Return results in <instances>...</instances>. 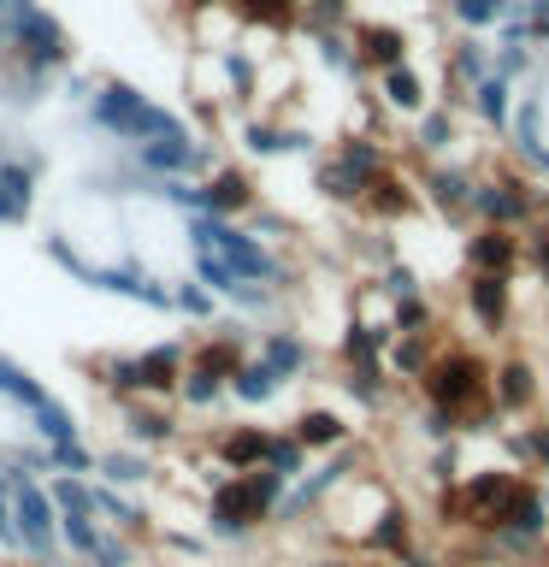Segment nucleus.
<instances>
[{
	"label": "nucleus",
	"mask_w": 549,
	"mask_h": 567,
	"mask_svg": "<svg viewBox=\"0 0 549 567\" xmlns=\"http://www.w3.org/2000/svg\"><path fill=\"white\" fill-rule=\"evenodd\" d=\"M419 390L432 402V414H443L449 432H485L496 420V367L467 343L437 349L419 372Z\"/></svg>",
	"instance_id": "nucleus-1"
},
{
	"label": "nucleus",
	"mask_w": 549,
	"mask_h": 567,
	"mask_svg": "<svg viewBox=\"0 0 549 567\" xmlns=\"http://www.w3.org/2000/svg\"><path fill=\"white\" fill-rule=\"evenodd\" d=\"M77 101H83V118L95 124L106 142H118V148H142V142H159V136H184L177 113H166L159 101H148L142 89L118 83V78H95Z\"/></svg>",
	"instance_id": "nucleus-2"
},
{
	"label": "nucleus",
	"mask_w": 549,
	"mask_h": 567,
	"mask_svg": "<svg viewBox=\"0 0 549 567\" xmlns=\"http://www.w3.org/2000/svg\"><path fill=\"white\" fill-rule=\"evenodd\" d=\"M290 491V478L272 473V467H255V473H225L219 485L207 491V532L219 544H242L248 532L272 526L278 520V503Z\"/></svg>",
	"instance_id": "nucleus-3"
},
{
	"label": "nucleus",
	"mask_w": 549,
	"mask_h": 567,
	"mask_svg": "<svg viewBox=\"0 0 549 567\" xmlns=\"http://www.w3.org/2000/svg\"><path fill=\"white\" fill-rule=\"evenodd\" d=\"M12 485V526H18V556H30L35 567H65V544H60V503H53L48 478H35L24 467H7Z\"/></svg>",
	"instance_id": "nucleus-4"
},
{
	"label": "nucleus",
	"mask_w": 549,
	"mask_h": 567,
	"mask_svg": "<svg viewBox=\"0 0 549 567\" xmlns=\"http://www.w3.org/2000/svg\"><path fill=\"white\" fill-rule=\"evenodd\" d=\"M113 420H118V437L131 443V450H166V443L184 437V425H177V408H172V402H154V396L113 402Z\"/></svg>",
	"instance_id": "nucleus-5"
},
{
	"label": "nucleus",
	"mask_w": 549,
	"mask_h": 567,
	"mask_svg": "<svg viewBox=\"0 0 549 567\" xmlns=\"http://www.w3.org/2000/svg\"><path fill=\"white\" fill-rule=\"evenodd\" d=\"M354 207H361L366 219L402 225V219H414V213H419V189H414V177L396 172V166L384 159V166H379V172H372L366 184H361V202H354Z\"/></svg>",
	"instance_id": "nucleus-6"
},
{
	"label": "nucleus",
	"mask_w": 549,
	"mask_h": 567,
	"mask_svg": "<svg viewBox=\"0 0 549 567\" xmlns=\"http://www.w3.org/2000/svg\"><path fill=\"white\" fill-rule=\"evenodd\" d=\"M42 184V154H0V225H30L35 189Z\"/></svg>",
	"instance_id": "nucleus-7"
},
{
	"label": "nucleus",
	"mask_w": 549,
	"mask_h": 567,
	"mask_svg": "<svg viewBox=\"0 0 549 567\" xmlns=\"http://www.w3.org/2000/svg\"><path fill=\"white\" fill-rule=\"evenodd\" d=\"M207 455H213V467H225V473H255L266 467V455H272V432L266 425H225V432H213L207 437Z\"/></svg>",
	"instance_id": "nucleus-8"
},
{
	"label": "nucleus",
	"mask_w": 549,
	"mask_h": 567,
	"mask_svg": "<svg viewBox=\"0 0 549 567\" xmlns=\"http://www.w3.org/2000/svg\"><path fill=\"white\" fill-rule=\"evenodd\" d=\"M201 195H207L213 219H242V213L260 207V189H255V177H248L242 166H213L201 177Z\"/></svg>",
	"instance_id": "nucleus-9"
},
{
	"label": "nucleus",
	"mask_w": 549,
	"mask_h": 567,
	"mask_svg": "<svg viewBox=\"0 0 549 567\" xmlns=\"http://www.w3.org/2000/svg\"><path fill=\"white\" fill-rule=\"evenodd\" d=\"M290 437L308 455H336L349 443V420L336 414V408H301V414L290 420Z\"/></svg>",
	"instance_id": "nucleus-10"
},
{
	"label": "nucleus",
	"mask_w": 549,
	"mask_h": 567,
	"mask_svg": "<svg viewBox=\"0 0 549 567\" xmlns=\"http://www.w3.org/2000/svg\"><path fill=\"white\" fill-rule=\"evenodd\" d=\"M508 296H514V284L508 272H473L467 278V301H473V319H478V331H508Z\"/></svg>",
	"instance_id": "nucleus-11"
},
{
	"label": "nucleus",
	"mask_w": 549,
	"mask_h": 567,
	"mask_svg": "<svg viewBox=\"0 0 549 567\" xmlns=\"http://www.w3.org/2000/svg\"><path fill=\"white\" fill-rule=\"evenodd\" d=\"M95 478H101V485H118V491H142L154 478V455L148 450H131V443L95 450Z\"/></svg>",
	"instance_id": "nucleus-12"
},
{
	"label": "nucleus",
	"mask_w": 549,
	"mask_h": 567,
	"mask_svg": "<svg viewBox=\"0 0 549 567\" xmlns=\"http://www.w3.org/2000/svg\"><path fill=\"white\" fill-rule=\"evenodd\" d=\"M467 266L473 272H514L520 266V237L514 225H485L478 237L467 243Z\"/></svg>",
	"instance_id": "nucleus-13"
},
{
	"label": "nucleus",
	"mask_w": 549,
	"mask_h": 567,
	"mask_svg": "<svg viewBox=\"0 0 549 567\" xmlns=\"http://www.w3.org/2000/svg\"><path fill=\"white\" fill-rule=\"evenodd\" d=\"M354 60L379 65V71H396L407 60V35L396 24H354Z\"/></svg>",
	"instance_id": "nucleus-14"
},
{
	"label": "nucleus",
	"mask_w": 549,
	"mask_h": 567,
	"mask_svg": "<svg viewBox=\"0 0 549 567\" xmlns=\"http://www.w3.org/2000/svg\"><path fill=\"white\" fill-rule=\"evenodd\" d=\"M0 402L24 408V414H42V408L53 402V390L35 379V372L24 361H12V354H0Z\"/></svg>",
	"instance_id": "nucleus-15"
},
{
	"label": "nucleus",
	"mask_w": 549,
	"mask_h": 567,
	"mask_svg": "<svg viewBox=\"0 0 549 567\" xmlns=\"http://www.w3.org/2000/svg\"><path fill=\"white\" fill-rule=\"evenodd\" d=\"M531 402H538V372H531V361L496 367V414H526Z\"/></svg>",
	"instance_id": "nucleus-16"
},
{
	"label": "nucleus",
	"mask_w": 549,
	"mask_h": 567,
	"mask_svg": "<svg viewBox=\"0 0 549 567\" xmlns=\"http://www.w3.org/2000/svg\"><path fill=\"white\" fill-rule=\"evenodd\" d=\"M230 12L242 18V30H266V35H283L301 24V0H230Z\"/></svg>",
	"instance_id": "nucleus-17"
},
{
	"label": "nucleus",
	"mask_w": 549,
	"mask_h": 567,
	"mask_svg": "<svg viewBox=\"0 0 549 567\" xmlns=\"http://www.w3.org/2000/svg\"><path fill=\"white\" fill-rule=\"evenodd\" d=\"M278 390H283V379H278V372L260 361V354H248V361L237 367V379H230V396H237V402H248V408L272 402Z\"/></svg>",
	"instance_id": "nucleus-18"
},
{
	"label": "nucleus",
	"mask_w": 549,
	"mask_h": 567,
	"mask_svg": "<svg viewBox=\"0 0 549 567\" xmlns=\"http://www.w3.org/2000/svg\"><path fill=\"white\" fill-rule=\"evenodd\" d=\"M260 361L272 367L278 379H296V372L308 367L313 354H308V343H301L296 331H266V343H260Z\"/></svg>",
	"instance_id": "nucleus-19"
},
{
	"label": "nucleus",
	"mask_w": 549,
	"mask_h": 567,
	"mask_svg": "<svg viewBox=\"0 0 549 567\" xmlns=\"http://www.w3.org/2000/svg\"><path fill=\"white\" fill-rule=\"evenodd\" d=\"M384 101L396 106V113H419L425 106V89H419V78L407 65H396V71H384Z\"/></svg>",
	"instance_id": "nucleus-20"
},
{
	"label": "nucleus",
	"mask_w": 549,
	"mask_h": 567,
	"mask_svg": "<svg viewBox=\"0 0 549 567\" xmlns=\"http://www.w3.org/2000/svg\"><path fill=\"white\" fill-rule=\"evenodd\" d=\"M266 467H272V473H283V478L296 485V478L308 473V450H301V443H296L290 432H272V455H266Z\"/></svg>",
	"instance_id": "nucleus-21"
},
{
	"label": "nucleus",
	"mask_w": 549,
	"mask_h": 567,
	"mask_svg": "<svg viewBox=\"0 0 549 567\" xmlns=\"http://www.w3.org/2000/svg\"><path fill=\"white\" fill-rule=\"evenodd\" d=\"M172 313H189V319H207L213 313V296H207V284L195 278V272L172 284Z\"/></svg>",
	"instance_id": "nucleus-22"
},
{
	"label": "nucleus",
	"mask_w": 549,
	"mask_h": 567,
	"mask_svg": "<svg viewBox=\"0 0 549 567\" xmlns=\"http://www.w3.org/2000/svg\"><path fill=\"white\" fill-rule=\"evenodd\" d=\"M531 260H538V272H549V230H538V243H531Z\"/></svg>",
	"instance_id": "nucleus-23"
},
{
	"label": "nucleus",
	"mask_w": 549,
	"mask_h": 567,
	"mask_svg": "<svg viewBox=\"0 0 549 567\" xmlns=\"http://www.w3.org/2000/svg\"><path fill=\"white\" fill-rule=\"evenodd\" d=\"M308 567H354L349 556H319V561H308Z\"/></svg>",
	"instance_id": "nucleus-24"
},
{
	"label": "nucleus",
	"mask_w": 549,
	"mask_h": 567,
	"mask_svg": "<svg viewBox=\"0 0 549 567\" xmlns=\"http://www.w3.org/2000/svg\"><path fill=\"white\" fill-rule=\"evenodd\" d=\"M354 567H396V561H384V556H361Z\"/></svg>",
	"instance_id": "nucleus-25"
},
{
	"label": "nucleus",
	"mask_w": 549,
	"mask_h": 567,
	"mask_svg": "<svg viewBox=\"0 0 549 567\" xmlns=\"http://www.w3.org/2000/svg\"><path fill=\"white\" fill-rule=\"evenodd\" d=\"M12 7H18V0H0V18H7V12H12Z\"/></svg>",
	"instance_id": "nucleus-26"
}]
</instances>
